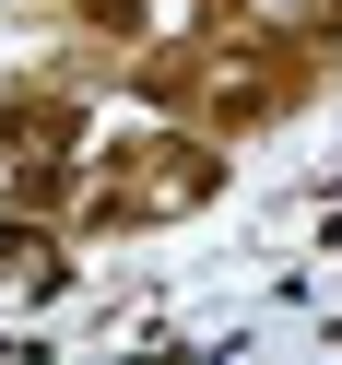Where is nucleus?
Segmentation results:
<instances>
[{
  "mask_svg": "<svg viewBox=\"0 0 342 365\" xmlns=\"http://www.w3.org/2000/svg\"><path fill=\"white\" fill-rule=\"evenodd\" d=\"M201 189H213V153L201 142H154V200H201ZM95 224H142V189H106Z\"/></svg>",
  "mask_w": 342,
  "mask_h": 365,
  "instance_id": "obj_1",
  "label": "nucleus"
},
{
  "mask_svg": "<svg viewBox=\"0 0 342 365\" xmlns=\"http://www.w3.org/2000/svg\"><path fill=\"white\" fill-rule=\"evenodd\" d=\"M12 142H24V153H83V118L59 95H12Z\"/></svg>",
  "mask_w": 342,
  "mask_h": 365,
  "instance_id": "obj_2",
  "label": "nucleus"
},
{
  "mask_svg": "<svg viewBox=\"0 0 342 365\" xmlns=\"http://www.w3.org/2000/svg\"><path fill=\"white\" fill-rule=\"evenodd\" d=\"M71 24H83V36H106V48H130L154 12H142V0H71Z\"/></svg>",
  "mask_w": 342,
  "mask_h": 365,
  "instance_id": "obj_3",
  "label": "nucleus"
}]
</instances>
